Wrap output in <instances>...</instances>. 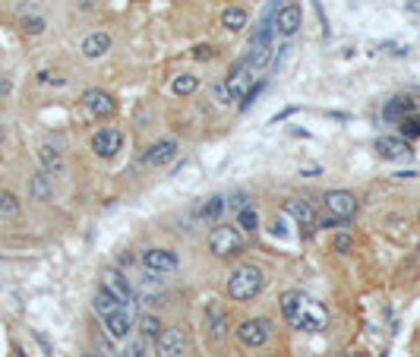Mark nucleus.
Masks as SVG:
<instances>
[{"mask_svg": "<svg viewBox=\"0 0 420 357\" xmlns=\"http://www.w3.org/2000/svg\"><path fill=\"white\" fill-rule=\"evenodd\" d=\"M102 288L114 294V297L121 300L127 310L133 307L136 297H133V288H130V281L123 278V272H117V269H102Z\"/></svg>", "mask_w": 420, "mask_h": 357, "instance_id": "423d86ee", "label": "nucleus"}, {"mask_svg": "<svg viewBox=\"0 0 420 357\" xmlns=\"http://www.w3.org/2000/svg\"><path fill=\"white\" fill-rule=\"evenodd\" d=\"M241 247H243V234L237 228H228V224H218V228H212L209 250L215 256H234V253H241Z\"/></svg>", "mask_w": 420, "mask_h": 357, "instance_id": "7ed1b4c3", "label": "nucleus"}, {"mask_svg": "<svg viewBox=\"0 0 420 357\" xmlns=\"http://www.w3.org/2000/svg\"><path fill=\"white\" fill-rule=\"evenodd\" d=\"M414 111V105L407 102L405 95H398V98H392V102L386 105V111H382V117H386V121H401V117H407Z\"/></svg>", "mask_w": 420, "mask_h": 357, "instance_id": "412c9836", "label": "nucleus"}, {"mask_svg": "<svg viewBox=\"0 0 420 357\" xmlns=\"http://www.w3.org/2000/svg\"><path fill=\"white\" fill-rule=\"evenodd\" d=\"M20 215V199L10 190H0V218H13Z\"/></svg>", "mask_w": 420, "mask_h": 357, "instance_id": "a878e982", "label": "nucleus"}, {"mask_svg": "<svg viewBox=\"0 0 420 357\" xmlns=\"http://www.w3.org/2000/svg\"><path fill=\"white\" fill-rule=\"evenodd\" d=\"M174 155H177V142H174V140H158L155 146L146 149L142 161H146V165H152V168H161V165H168Z\"/></svg>", "mask_w": 420, "mask_h": 357, "instance_id": "2eb2a0df", "label": "nucleus"}, {"mask_svg": "<svg viewBox=\"0 0 420 357\" xmlns=\"http://www.w3.org/2000/svg\"><path fill=\"white\" fill-rule=\"evenodd\" d=\"M193 58H196V60H212V58H215V48H212V45H196V48H193Z\"/></svg>", "mask_w": 420, "mask_h": 357, "instance_id": "72a5a7b5", "label": "nucleus"}, {"mask_svg": "<svg viewBox=\"0 0 420 357\" xmlns=\"http://www.w3.org/2000/svg\"><path fill=\"white\" fill-rule=\"evenodd\" d=\"M417 98H420V89H417Z\"/></svg>", "mask_w": 420, "mask_h": 357, "instance_id": "58836bf2", "label": "nucleus"}, {"mask_svg": "<svg viewBox=\"0 0 420 357\" xmlns=\"http://www.w3.org/2000/svg\"><path fill=\"white\" fill-rule=\"evenodd\" d=\"M203 323H205V332H209L212 338H224V335H228V313L222 310L218 300H209V304H205Z\"/></svg>", "mask_w": 420, "mask_h": 357, "instance_id": "f8f14e48", "label": "nucleus"}, {"mask_svg": "<svg viewBox=\"0 0 420 357\" xmlns=\"http://www.w3.org/2000/svg\"><path fill=\"white\" fill-rule=\"evenodd\" d=\"M0 146H4V127H0Z\"/></svg>", "mask_w": 420, "mask_h": 357, "instance_id": "e433bc0d", "label": "nucleus"}, {"mask_svg": "<svg viewBox=\"0 0 420 357\" xmlns=\"http://www.w3.org/2000/svg\"><path fill=\"white\" fill-rule=\"evenodd\" d=\"M89 357H92V354H89Z\"/></svg>", "mask_w": 420, "mask_h": 357, "instance_id": "ea45409f", "label": "nucleus"}, {"mask_svg": "<svg viewBox=\"0 0 420 357\" xmlns=\"http://www.w3.org/2000/svg\"><path fill=\"white\" fill-rule=\"evenodd\" d=\"M259 92H262V83H253V86H250V89L241 95V98H243V102H241V111H247L250 105H253V98L259 95Z\"/></svg>", "mask_w": 420, "mask_h": 357, "instance_id": "2f4dec72", "label": "nucleus"}, {"mask_svg": "<svg viewBox=\"0 0 420 357\" xmlns=\"http://www.w3.org/2000/svg\"><path fill=\"white\" fill-rule=\"evenodd\" d=\"M196 89H199V76H193V73H177V76L171 79V92L180 98L193 95Z\"/></svg>", "mask_w": 420, "mask_h": 357, "instance_id": "aec40b11", "label": "nucleus"}, {"mask_svg": "<svg viewBox=\"0 0 420 357\" xmlns=\"http://www.w3.org/2000/svg\"><path fill=\"white\" fill-rule=\"evenodd\" d=\"M323 206L329 209L332 218H338V222H344V218H354V212H357V199L351 196V193H344V190H329L323 196Z\"/></svg>", "mask_w": 420, "mask_h": 357, "instance_id": "0eeeda50", "label": "nucleus"}, {"mask_svg": "<svg viewBox=\"0 0 420 357\" xmlns=\"http://www.w3.org/2000/svg\"><path fill=\"white\" fill-rule=\"evenodd\" d=\"M224 199L222 196H212V199H205V206L199 209V218H212V222H218V218L224 215Z\"/></svg>", "mask_w": 420, "mask_h": 357, "instance_id": "393cba45", "label": "nucleus"}, {"mask_svg": "<svg viewBox=\"0 0 420 357\" xmlns=\"http://www.w3.org/2000/svg\"><path fill=\"white\" fill-rule=\"evenodd\" d=\"M398 127H401V133L407 136V140H420V114H407V117H401L398 121Z\"/></svg>", "mask_w": 420, "mask_h": 357, "instance_id": "bb28decb", "label": "nucleus"}, {"mask_svg": "<svg viewBox=\"0 0 420 357\" xmlns=\"http://www.w3.org/2000/svg\"><path fill=\"white\" fill-rule=\"evenodd\" d=\"M237 228H243V231H256V228H259V218H256V212L250 209V206H243V209L237 212Z\"/></svg>", "mask_w": 420, "mask_h": 357, "instance_id": "c85d7f7f", "label": "nucleus"}, {"mask_svg": "<svg viewBox=\"0 0 420 357\" xmlns=\"http://www.w3.org/2000/svg\"><path fill=\"white\" fill-rule=\"evenodd\" d=\"M10 89H13V83H10L7 76H0V98H4V95H10Z\"/></svg>", "mask_w": 420, "mask_h": 357, "instance_id": "c9c22d12", "label": "nucleus"}, {"mask_svg": "<svg viewBox=\"0 0 420 357\" xmlns=\"http://www.w3.org/2000/svg\"><path fill=\"white\" fill-rule=\"evenodd\" d=\"M123 357H146V342H133L123 351Z\"/></svg>", "mask_w": 420, "mask_h": 357, "instance_id": "f704fd0d", "label": "nucleus"}, {"mask_svg": "<svg viewBox=\"0 0 420 357\" xmlns=\"http://www.w3.org/2000/svg\"><path fill=\"white\" fill-rule=\"evenodd\" d=\"M29 193H32V199L45 203V199L51 196V174H48V171L32 174V180H29Z\"/></svg>", "mask_w": 420, "mask_h": 357, "instance_id": "6ab92c4d", "label": "nucleus"}, {"mask_svg": "<svg viewBox=\"0 0 420 357\" xmlns=\"http://www.w3.org/2000/svg\"><path fill=\"white\" fill-rule=\"evenodd\" d=\"M20 26H22V32H29V35H41L48 22H45V16H22Z\"/></svg>", "mask_w": 420, "mask_h": 357, "instance_id": "c756f323", "label": "nucleus"}, {"mask_svg": "<svg viewBox=\"0 0 420 357\" xmlns=\"http://www.w3.org/2000/svg\"><path fill=\"white\" fill-rule=\"evenodd\" d=\"M155 354L158 357H184L187 354V332L177 325H168L155 335Z\"/></svg>", "mask_w": 420, "mask_h": 357, "instance_id": "20e7f679", "label": "nucleus"}, {"mask_svg": "<svg viewBox=\"0 0 420 357\" xmlns=\"http://www.w3.org/2000/svg\"><path fill=\"white\" fill-rule=\"evenodd\" d=\"M142 266L149 269V272H174L177 269V253L174 250H165V247H152L142 253Z\"/></svg>", "mask_w": 420, "mask_h": 357, "instance_id": "9b49d317", "label": "nucleus"}, {"mask_svg": "<svg viewBox=\"0 0 420 357\" xmlns=\"http://www.w3.org/2000/svg\"><path fill=\"white\" fill-rule=\"evenodd\" d=\"M285 212L297 224H304V228H313V224H316V209H313L306 199H291V203H285Z\"/></svg>", "mask_w": 420, "mask_h": 357, "instance_id": "f3484780", "label": "nucleus"}, {"mask_svg": "<svg viewBox=\"0 0 420 357\" xmlns=\"http://www.w3.org/2000/svg\"><path fill=\"white\" fill-rule=\"evenodd\" d=\"M262 285H266V275H262L259 266H250V262H243V266H237L234 272H231L228 278V294L234 300H253L256 294L262 291Z\"/></svg>", "mask_w": 420, "mask_h": 357, "instance_id": "f03ea898", "label": "nucleus"}, {"mask_svg": "<svg viewBox=\"0 0 420 357\" xmlns=\"http://www.w3.org/2000/svg\"><path fill=\"white\" fill-rule=\"evenodd\" d=\"M417 260H420V247H417Z\"/></svg>", "mask_w": 420, "mask_h": 357, "instance_id": "4c0bfd02", "label": "nucleus"}, {"mask_svg": "<svg viewBox=\"0 0 420 357\" xmlns=\"http://www.w3.org/2000/svg\"><path fill=\"white\" fill-rule=\"evenodd\" d=\"M269 335H272V323L262 319V316L243 319V323L237 325V338H241V344H247V348H259V344H266Z\"/></svg>", "mask_w": 420, "mask_h": 357, "instance_id": "39448f33", "label": "nucleus"}, {"mask_svg": "<svg viewBox=\"0 0 420 357\" xmlns=\"http://www.w3.org/2000/svg\"><path fill=\"white\" fill-rule=\"evenodd\" d=\"M108 51H111V35H104V32H92L89 39L83 41V54H86L89 60L104 58Z\"/></svg>", "mask_w": 420, "mask_h": 357, "instance_id": "a211bd4d", "label": "nucleus"}, {"mask_svg": "<svg viewBox=\"0 0 420 357\" xmlns=\"http://www.w3.org/2000/svg\"><path fill=\"white\" fill-rule=\"evenodd\" d=\"M39 159H41V165H45L48 174H60V171H64V159H60V152L54 146H41Z\"/></svg>", "mask_w": 420, "mask_h": 357, "instance_id": "4be33fe9", "label": "nucleus"}, {"mask_svg": "<svg viewBox=\"0 0 420 357\" xmlns=\"http://www.w3.org/2000/svg\"><path fill=\"white\" fill-rule=\"evenodd\" d=\"M92 307H95V313H102V316H108V313H114L117 307H123V304H121V300H117L111 291H104V288H102V291L95 294V300H92Z\"/></svg>", "mask_w": 420, "mask_h": 357, "instance_id": "b1692460", "label": "nucleus"}, {"mask_svg": "<svg viewBox=\"0 0 420 357\" xmlns=\"http://www.w3.org/2000/svg\"><path fill=\"white\" fill-rule=\"evenodd\" d=\"M224 83H228L231 95L241 98L243 92H247L250 86H253V67H250V64H234V67H231V73H228V79H224Z\"/></svg>", "mask_w": 420, "mask_h": 357, "instance_id": "4468645a", "label": "nucleus"}, {"mask_svg": "<svg viewBox=\"0 0 420 357\" xmlns=\"http://www.w3.org/2000/svg\"><path fill=\"white\" fill-rule=\"evenodd\" d=\"M376 152L382 155V159L388 161H401V159H411V146H407L405 140H395V136H382V140H376Z\"/></svg>", "mask_w": 420, "mask_h": 357, "instance_id": "dca6fc26", "label": "nucleus"}, {"mask_svg": "<svg viewBox=\"0 0 420 357\" xmlns=\"http://www.w3.org/2000/svg\"><path fill=\"white\" fill-rule=\"evenodd\" d=\"M275 29H278V35H285V39H291V35L300 29V4L297 0H285L278 7V13H275Z\"/></svg>", "mask_w": 420, "mask_h": 357, "instance_id": "1a4fd4ad", "label": "nucleus"}, {"mask_svg": "<svg viewBox=\"0 0 420 357\" xmlns=\"http://www.w3.org/2000/svg\"><path fill=\"white\" fill-rule=\"evenodd\" d=\"M281 316H285L287 325L304 332H323L325 323H329V313H325L323 304L310 300L304 291H285L281 294Z\"/></svg>", "mask_w": 420, "mask_h": 357, "instance_id": "f257e3e1", "label": "nucleus"}, {"mask_svg": "<svg viewBox=\"0 0 420 357\" xmlns=\"http://www.w3.org/2000/svg\"><path fill=\"white\" fill-rule=\"evenodd\" d=\"M83 105L92 117H111L117 111V102L108 95L104 89H86L83 92Z\"/></svg>", "mask_w": 420, "mask_h": 357, "instance_id": "9d476101", "label": "nucleus"}, {"mask_svg": "<svg viewBox=\"0 0 420 357\" xmlns=\"http://www.w3.org/2000/svg\"><path fill=\"white\" fill-rule=\"evenodd\" d=\"M212 95H215L218 105H228L231 98H234V95H231V89H228V83H215V86H212Z\"/></svg>", "mask_w": 420, "mask_h": 357, "instance_id": "7c9ffc66", "label": "nucleus"}, {"mask_svg": "<svg viewBox=\"0 0 420 357\" xmlns=\"http://www.w3.org/2000/svg\"><path fill=\"white\" fill-rule=\"evenodd\" d=\"M332 247H335L338 253H348V250L354 247V237H351V234H338L335 241H332Z\"/></svg>", "mask_w": 420, "mask_h": 357, "instance_id": "473e14b6", "label": "nucleus"}, {"mask_svg": "<svg viewBox=\"0 0 420 357\" xmlns=\"http://www.w3.org/2000/svg\"><path fill=\"white\" fill-rule=\"evenodd\" d=\"M121 146H123V133L117 127H102L95 136H92V149H95V155H102V159L117 155Z\"/></svg>", "mask_w": 420, "mask_h": 357, "instance_id": "6e6552de", "label": "nucleus"}, {"mask_svg": "<svg viewBox=\"0 0 420 357\" xmlns=\"http://www.w3.org/2000/svg\"><path fill=\"white\" fill-rule=\"evenodd\" d=\"M104 329H108V335L117 338V342H121V338H127L130 329H133V319H130L127 307H117L114 313H108V316H104Z\"/></svg>", "mask_w": 420, "mask_h": 357, "instance_id": "ddd939ff", "label": "nucleus"}, {"mask_svg": "<svg viewBox=\"0 0 420 357\" xmlns=\"http://www.w3.org/2000/svg\"><path fill=\"white\" fill-rule=\"evenodd\" d=\"M161 329H165V325H161V323H158V316H152V313H146V316L140 319V332H142V338H155Z\"/></svg>", "mask_w": 420, "mask_h": 357, "instance_id": "cd10ccee", "label": "nucleus"}, {"mask_svg": "<svg viewBox=\"0 0 420 357\" xmlns=\"http://www.w3.org/2000/svg\"><path fill=\"white\" fill-rule=\"evenodd\" d=\"M222 26L231 29V32H241V29L247 26V10L243 7H228L222 13Z\"/></svg>", "mask_w": 420, "mask_h": 357, "instance_id": "5701e85b", "label": "nucleus"}]
</instances>
